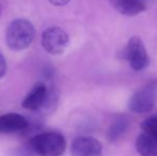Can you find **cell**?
I'll use <instances>...</instances> for the list:
<instances>
[{
    "mask_svg": "<svg viewBox=\"0 0 157 156\" xmlns=\"http://www.w3.org/2000/svg\"><path fill=\"white\" fill-rule=\"evenodd\" d=\"M28 122L18 113H6L0 116V134H14L27 128Z\"/></svg>",
    "mask_w": 157,
    "mask_h": 156,
    "instance_id": "obj_7",
    "label": "cell"
},
{
    "mask_svg": "<svg viewBox=\"0 0 157 156\" xmlns=\"http://www.w3.org/2000/svg\"><path fill=\"white\" fill-rule=\"evenodd\" d=\"M6 72V61L4 59L3 55L0 52V78L3 77Z\"/></svg>",
    "mask_w": 157,
    "mask_h": 156,
    "instance_id": "obj_13",
    "label": "cell"
},
{
    "mask_svg": "<svg viewBox=\"0 0 157 156\" xmlns=\"http://www.w3.org/2000/svg\"><path fill=\"white\" fill-rule=\"evenodd\" d=\"M143 2H144V3H147V2H149V1H151V0H142Z\"/></svg>",
    "mask_w": 157,
    "mask_h": 156,
    "instance_id": "obj_16",
    "label": "cell"
},
{
    "mask_svg": "<svg viewBox=\"0 0 157 156\" xmlns=\"http://www.w3.org/2000/svg\"><path fill=\"white\" fill-rule=\"evenodd\" d=\"M68 43V34L59 27L47 28L42 34V46L52 55H60L64 52Z\"/></svg>",
    "mask_w": 157,
    "mask_h": 156,
    "instance_id": "obj_4",
    "label": "cell"
},
{
    "mask_svg": "<svg viewBox=\"0 0 157 156\" xmlns=\"http://www.w3.org/2000/svg\"><path fill=\"white\" fill-rule=\"evenodd\" d=\"M124 57L135 71H142L149 64V56L144 44L138 36H132L128 41L124 50Z\"/></svg>",
    "mask_w": 157,
    "mask_h": 156,
    "instance_id": "obj_5",
    "label": "cell"
},
{
    "mask_svg": "<svg viewBox=\"0 0 157 156\" xmlns=\"http://www.w3.org/2000/svg\"><path fill=\"white\" fill-rule=\"evenodd\" d=\"M72 156H103L101 142L93 137H79L71 146Z\"/></svg>",
    "mask_w": 157,
    "mask_h": 156,
    "instance_id": "obj_6",
    "label": "cell"
},
{
    "mask_svg": "<svg viewBox=\"0 0 157 156\" xmlns=\"http://www.w3.org/2000/svg\"><path fill=\"white\" fill-rule=\"evenodd\" d=\"M109 2L119 13L127 16L139 14L147 8V3L142 0H109Z\"/></svg>",
    "mask_w": 157,
    "mask_h": 156,
    "instance_id": "obj_9",
    "label": "cell"
},
{
    "mask_svg": "<svg viewBox=\"0 0 157 156\" xmlns=\"http://www.w3.org/2000/svg\"><path fill=\"white\" fill-rule=\"evenodd\" d=\"M48 1L56 6H65V4H67L71 0H48Z\"/></svg>",
    "mask_w": 157,
    "mask_h": 156,
    "instance_id": "obj_14",
    "label": "cell"
},
{
    "mask_svg": "<svg viewBox=\"0 0 157 156\" xmlns=\"http://www.w3.org/2000/svg\"><path fill=\"white\" fill-rule=\"evenodd\" d=\"M156 100L157 81L151 80L132 94L128 107L135 113H147L154 108Z\"/></svg>",
    "mask_w": 157,
    "mask_h": 156,
    "instance_id": "obj_3",
    "label": "cell"
},
{
    "mask_svg": "<svg viewBox=\"0 0 157 156\" xmlns=\"http://www.w3.org/2000/svg\"><path fill=\"white\" fill-rule=\"evenodd\" d=\"M1 12H2V4H1V2H0V15H1Z\"/></svg>",
    "mask_w": 157,
    "mask_h": 156,
    "instance_id": "obj_15",
    "label": "cell"
},
{
    "mask_svg": "<svg viewBox=\"0 0 157 156\" xmlns=\"http://www.w3.org/2000/svg\"><path fill=\"white\" fill-rule=\"evenodd\" d=\"M136 150L141 156H157V136L143 131L136 139Z\"/></svg>",
    "mask_w": 157,
    "mask_h": 156,
    "instance_id": "obj_10",
    "label": "cell"
},
{
    "mask_svg": "<svg viewBox=\"0 0 157 156\" xmlns=\"http://www.w3.org/2000/svg\"><path fill=\"white\" fill-rule=\"evenodd\" d=\"M47 96V88L44 83H36L31 92L23 101V106L29 110H36L44 105Z\"/></svg>",
    "mask_w": 157,
    "mask_h": 156,
    "instance_id": "obj_8",
    "label": "cell"
},
{
    "mask_svg": "<svg viewBox=\"0 0 157 156\" xmlns=\"http://www.w3.org/2000/svg\"><path fill=\"white\" fill-rule=\"evenodd\" d=\"M128 127V119L126 117H118L110 125L108 131V138L110 141H116L121 137Z\"/></svg>",
    "mask_w": 157,
    "mask_h": 156,
    "instance_id": "obj_11",
    "label": "cell"
},
{
    "mask_svg": "<svg viewBox=\"0 0 157 156\" xmlns=\"http://www.w3.org/2000/svg\"><path fill=\"white\" fill-rule=\"evenodd\" d=\"M141 128L145 133L157 136V117H151L145 119L141 124Z\"/></svg>",
    "mask_w": 157,
    "mask_h": 156,
    "instance_id": "obj_12",
    "label": "cell"
},
{
    "mask_svg": "<svg viewBox=\"0 0 157 156\" xmlns=\"http://www.w3.org/2000/svg\"><path fill=\"white\" fill-rule=\"evenodd\" d=\"M31 146L40 156H61L65 151L66 142L60 133L47 131L33 137Z\"/></svg>",
    "mask_w": 157,
    "mask_h": 156,
    "instance_id": "obj_2",
    "label": "cell"
},
{
    "mask_svg": "<svg viewBox=\"0 0 157 156\" xmlns=\"http://www.w3.org/2000/svg\"><path fill=\"white\" fill-rule=\"evenodd\" d=\"M35 29L29 21L18 18L9 25L6 32V42L13 50H23L29 47L34 40Z\"/></svg>",
    "mask_w": 157,
    "mask_h": 156,
    "instance_id": "obj_1",
    "label": "cell"
}]
</instances>
